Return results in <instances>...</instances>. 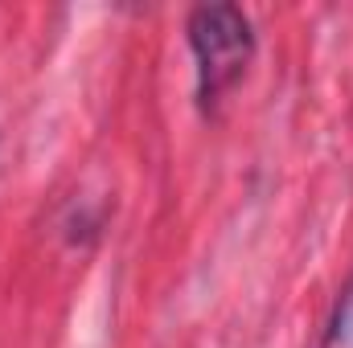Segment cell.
<instances>
[{
	"label": "cell",
	"mask_w": 353,
	"mask_h": 348,
	"mask_svg": "<svg viewBox=\"0 0 353 348\" xmlns=\"http://www.w3.org/2000/svg\"><path fill=\"white\" fill-rule=\"evenodd\" d=\"M189 50L197 58V98L210 107L234 87L251 58H255V33L243 8L234 4H201L189 17Z\"/></svg>",
	"instance_id": "obj_1"
},
{
	"label": "cell",
	"mask_w": 353,
	"mask_h": 348,
	"mask_svg": "<svg viewBox=\"0 0 353 348\" xmlns=\"http://www.w3.org/2000/svg\"><path fill=\"white\" fill-rule=\"evenodd\" d=\"M321 348H353V274H350V283L341 287L337 303H333V316L325 324Z\"/></svg>",
	"instance_id": "obj_2"
}]
</instances>
